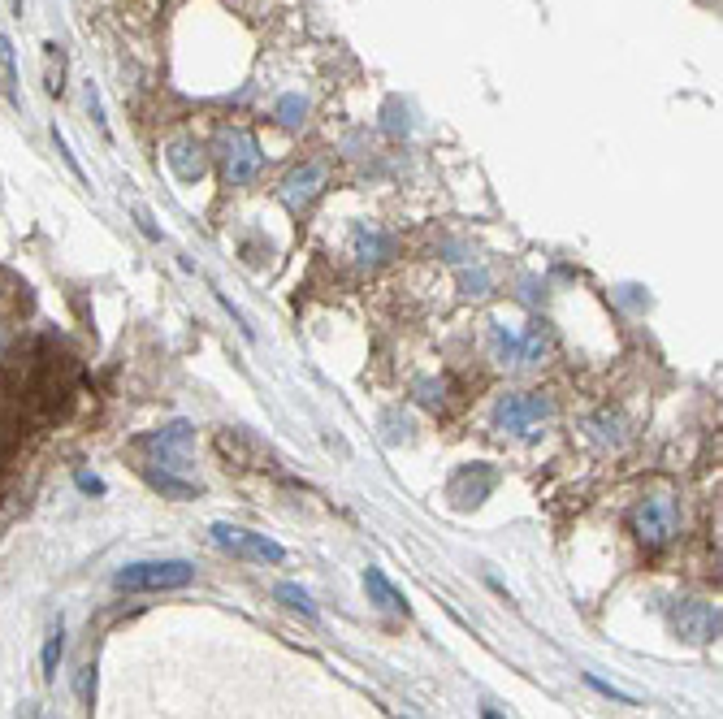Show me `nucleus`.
Masks as SVG:
<instances>
[{
    "label": "nucleus",
    "mask_w": 723,
    "mask_h": 719,
    "mask_svg": "<svg viewBox=\"0 0 723 719\" xmlns=\"http://www.w3.org/2000/svg\"><path fill=\"white\" fill-rule=\"evenodd\" d=\"M195 581V568L187 559H143V564L117 568L113 585L122 594H169V590H187Z\"/></svg>",
    "instance_id": "nucleus-1"
},
{
    "label": "nucleus",
    "mask_w": 723,
    "mask_h": 719,
    "mask_svg": "<svg viewBox=\"0 0 723 719\" xmlns=\"http://www.w3.org/2000/svg\"><path fill=\"white\" fill-rule=\"evenodd\" d=\"M633 529L637 538L650 546V551H663L667 542H676L680 533V507L672 494H646L637 507H633Z\"/></svg>",
    "instance_id": "nucleus-2"
},
{
    "label": "nucleus",
    "mask_w": 723,
    "mask_h": 719,
    "mask_svg": "<svg viewBox=\"0 0 723 719\" xmlns=\"http://www.w3.org/2000/svg\"><path fill=\"white\" fill-rule=\"evenodd\" d=\"M550 416H555V403H550L546 395H507L503 403H498L494 421H498L503 434L533 438L537 429H542V421H550Z\"/></svg>",
    "instance_id": "nucleus-3"
},
{
    "label": "nucleus",
    "mask_w": 723,
    "mask_h": 719,
    "mask_svg": "<svg viewBox=\"0 0 723 719\" xmlns=\"http://www.w3.org/2000/svg\"><path fill=\"white\" fill-rule=\"evenodd\" d=\"M260 165H265V152H260L256 135H247V130H226V135H221V169H226V182L247 187V182H256Z\"/></svg>",
    "instance_id": "nucleus-4"
},
{
    "label": "nucleus",
    "mask_w": 723,
    "mask_h": 719,
    "mask_svg": "<svg viewBox=\"0 0 723 719\" xmlns=\"http://www.w3.org/2000/svg\"><path fill=\"white\" fill-rule=\"evenodd\" d=\"M494 351L503 356V364H537L550 351V334L542 325H524V330L494 325Z\"/></svg>",
    "instance_id": "nucleus-5"
},
{
    "label": "nucleus",
    "mask_w": 723,
    "mask_h": 719,
    "mask_svg": "<svg viewBox=\"0 0 723 719\" xmlns=\"http://www.w3.org/2000/svg\"><path fill=\"white\" fill-rule=\"evenodd\" d=\"M213 542L221 551L239 555V559H260V564H282L286 551L265 533H252V529H239V525H213Z\"/></svg>",
    "instance_id": "nucleus-6"
},
{
    "label": "nucleus",
    "mask_w": 723,
    "mask_h": 719,
    "mask_svg": "<svg viewBox=\"0 0 723 719\" xmlns=\"http://www.w3.org/2000/svg\"><path fill=\"white\" fill-rule=\"evenodd\" d=\"M187 442H191V425L187 421H174L165 429H156V434H143L139 447L156 455V464L165 468V473H178V468H187Z\"/></svg>",
    "instance_id": "nucleus-7"
},
{
    "label": "nucleus",
    "mask_w": 723,
    "mask_h": 719,
    "mask_svg": "<svg viewBox=\"0 0 723 719\" xmlns=\"http://www.w3.org/2000/svg\"><path fill=\"white\" fill-rule=\"evenodd\" d=\"M498 486V473L490 464H468L459 468L451 477V486H446V499H455V507H477L490 499V490Z\"/></svg>",
    "instance_id": "nucleus-8"
},
{
    "label": "nucleus",
    "mask_w": 723,
    "mask_h": 719,
    "mask_svg": "<svg viewBox=\"0 0 723 719\" xmlns=\"http://www.w3.org/2000/svg\"><path fill=\"white\" fill-rule=\"evenodd\" d=\"M325 182H330V165L325 161H308V165H299L291 178H286V187H282V200L295 208V213H304V208L317 200V195L325 191Z\"/></svg>",
    "instance_id": "nucleus-9"
},
{
    "label": "nucleus",
    "mask_w": 723,
    "mask_h": 719,
    "mask_svg": "<svg viewBox=\"0 0 723 719\" xmlns=\"http://www.w3.org/2000/svg\"><path fill=\"white\" fill-rule=\"evenodd\" d=\"M672 629L685 637V642H715L719 637V611L706 603H680L672 611Z\"/></svg>",
    "instance_id": "nucleus-10"
},
{
    "label": "nucleus",
    "mask_w": 723,
    "mask_h": 719,
    "mask_svg": "<svg viewBox=\"0 0 723 719\" xmlns=\"http://www.w3.org/2000/svg\"><path fill=\"white\" fill-rule=\"evenodd\" d=\"M351 252H356L364 265H377V260H386L394 252V239L377 226H356V234H351Z\"/></svg>",
    "instance_id": "nucleus-11"
},
{
    "label": "nucleus",
    "mask_w": 723,
    "mask_h": 719,
    "mask_svg": "<svg viewBox=\"0 0 723 719\" xmlns=\"http://www.w3.org/2000/svg\"><path fill=\"white\" fill-rule=\"evenodd\" d=\"M364 590H368V598H373L381 611H403V616H407V598H403V590H399V585H394L381 568H368V572H364Z\"/></svg>",
    "instance_id": "nucleus-12"
},
{
    "label": "nucleus",
    "mask_w": 723,
    "mask_h": 719,
    "mask_svg": "<svg viewBox=\"0 0 723 719\" xmlns=\"http://www.w3.org/2000/svg\"><path fill=\"white\" fill-rule=\"evenodd\" d=\"M165 161L182 182H195L208 174V156H204V148H195V143H174V148L165 152Z\"/></svg>",
    "instance_id": "nucleus-13"
},
{
    "label": "nucleus",
    "mask_w": 723,
    "mask_h": 719,
    "mask_svg": "<svg viewBox=\"0 0 723 719\" xmlns=\"http://www.w3.org/2000/svg\"><path fill=\"white\" fill-rule=\"evenodd\" d=\"M148 481L161 494H169V499H195L200 494V481H187V477H178V473H165V468H148Z\"/></svg>",
    "instance_id": "nucleus-14"
},
{
    "label": "nucleus",
    "mask_w": 723,
    "mask_h": 719,
    "mask_svg": "<svg viewBox=\"0 0 723 719\" xmlns=\"http://www.w3.org/2000/svg\"><path fill=\"white\" fill-rule=\"evenodd\" d=\"M61 655H65V629H61V620H57V629L48 633V642H44V655H39V663H44V676L52 681L61 668Z\"/></svg>",
    "instance_id": "nucleus-15"
},
{
    "label": "nucleus",
    "mask_w": 723,
    "mask_h": 719,
    "mask_svg": "<svg viewBox=\"0 0 723 719\" xmlns=\"http://www.w3.org/2000/svg\"><path fill=\"white\" fill-rule=\"evenodd\" d=\"M273 598H282L286 607H295V611H304V616H317V603L308 598V590H299V585L291 581H282V585H273Z\"/></svg>",
    "instance_id": "nucleus-16"
},
{
    "label": "nucleus",
    "mask_w": 723,
    "mask_h": 719,
    "mask_svg": "<svg viewBox=\"0 0 723 719\" xmlns=\"http://www.w3.org/2000/svg\"><path fill=\"white\" fill-rule=\"evenodd\" d=\"M585 685H589V689H598V694H602V698H611V702H624V707H637V698H633V694H624V689H620V685H611V681H598L594 672H585Z\"/></svg>",
    "instance_id": "nucleus-17"
},
{
    "label": "nucleus",
    "mask_w": 723,
    "mask_h": 719,
    "mask_svg": "<svg viewBox=\"0 0 723 719\" xmlns=\"http://www.w3.org/2000/svg\"><path fill=\"white\" fill-rule=\"evenodd\" d=\"M304 113H308L304 96H282V100H278V117H282L286 126H299V122H304Z\"/></svg>",
    "instance_id": "nucleus-18"
},
{
    "label": "nucleus",
    "mask_w": 723,
    "mask_h": 719,
    "mask_svg": "<svg viewBox=\"0 0 723 719\" xmlns=\"http://www.w3.org/2000/svg\"><path fill=\"white\" fill-rule=\"evenodd\" d=\"M78 694H83V702L91 707V698H96V668H91V663L83 668V681H78Z\"/></svg>",
    "instance_id": "nucleus-19"
},
{
    "label": "nucleus",
    "mask_w": 723,
    "mask_h": 719,
    "mask_svg": "<svg viewBox=\"0 0 723 719\" xmlns=\"http://www.w3.org/2000/svg\"><path fill=\"white\" fill-rule=\"evenodd\" d=\"M78 490H87V494H104V481L100 477H91V473H78Z\"/></svg>",
    "instance_id": "nucleus-20"
},
{
    "label": "nucleus",
    "mask_w": 723,
    "mask_h": 719,
    "mask_svg": "<svg viewBox=\"0 0 723 719\" xmlns=\"http://www.w3.org/2000/svg\"><path fill=\"white\" fill-rule=\"evenodd\" d=\"M0 65H5V74L13 78V48H9V39H5V31H0Z\"/></svg>",
    "instance_id": "nucleus-21"
},
{
    "label": "nucleus",
    "mask_w": 723,
    "mask_h": 719,
    "mask_svg": "<svg viewBox=\"0 0 723 719\" xmlns=\"http://www.w3.org/2000/svg\"><path fill=\"white\" fill-rule=\"evenodd\" d=\"M481 719H503V715H498L494 707H481Z\"/></svg>",
    "instance_id": "nucleus-22"
},
{
    "label": "nucleus",
    "mask_w": 723,
    "mask_h": 719,
    "mask_svg": "<svg viewBox=\"0 0 723 719\" xmlns=\"http://www.w3.org/2000/svg\"><path fill=\"white\" fill-rule=\"evenodd\" d=\"M399 719H403V715H399Z\"/></svg>",
    "instance_id": "nucleus-23"
}]
</instances>
